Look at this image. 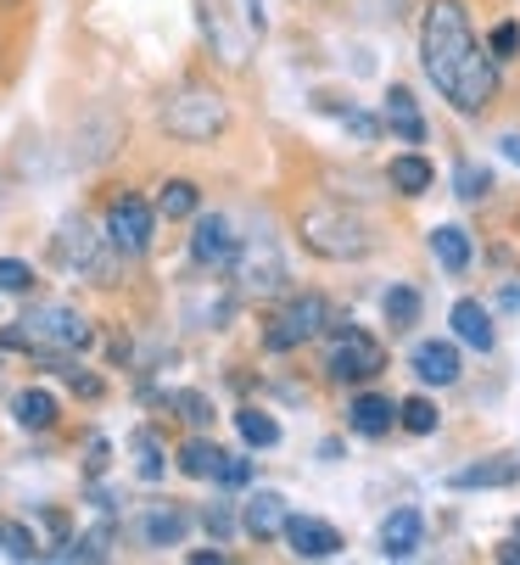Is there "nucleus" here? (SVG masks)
<instances>
[{
	"label": "nucleus",
	"instance_id": "1",
	"mask_svg": "<svg viewBox=\"0 0 520 565\" xmlns=\"http://www.w3.org/2000/svg\"><path fill=\"white\" fill-rule=\"evenodd\" d=\"M420 67L459 113H481L498 96V62L476 45L459 0H431L420 18Z\"/></svg>",
	"mask_w": 520,
	"mask_h": 565
},
{
	"label": "nucleus",
	"instance_id": "2",
	"mask_svg": "<svg viewBox=\"0 0 520 565\" xmlns=\"http://www.w3.org/2000/svg\"><path fill=\"white\" fill-rule=\"evenodd\" d=\"M297 241L325 264H359L370 253V224L347 202H314L297 218Z\"/></svg>",
	"mask_w": 520,
	"mask_h": 565
},
{
	"label": "nucleus",
	"instance_id": "3",
	"mask_svg": "<svg viewBox=\"0 0 520 565\" xmlns=\"http://www.w3.org/2000/svg\"><path fill=\"white\" fill-rule=\"evenodd\" d=\"M162 135H173V140H191V146H208V140H219L224 129H230V102L219 96V90H208V85H180L168 102H162Z\"/></svg>",
	"mask_w": 520,
	"mask_h": 565
},
{
	"label": "nucleus",
	"instance_id": "4",
	"mask_svg": "<svg viewBox=\"0 0 520 565\" xmlns=\"http://www.w3.org/2000/svg\"><path fill=\"white\" fill-rule=\"evenodd\" d=\"M91 326H84V313H73V308H62V302H45V308H34V313H23L18 326L0 337V348H29V353H78V348H91Z\"/></svg>",
	"mask_w": 520,
	"mask_h": 565
},
{
	"label": "nucleus",
	"instance_id": "5",
	"mask_svg": "<svg viewBox=\"0 0 520 565\" xmlns=\"http://www.w3.org/2000/svg\"><path fill=\"white\" fill-rule=\"evenodd\" d=\"M51 253H56V264H62V269L91 275L96 286H113V280H118V269H113V253H118V247H113L107 235H96V224L84 218V213H73V218L56 230Z\"/></svg>",
	"mask_w": 520,
	"mask_h": 565
},
{
	"label": "nucleus",
	"instance_id": "6",
	"mask_svg": "<svg viewBox=\"0 0 520 565\" xmlns=\"http://www.w3.org/2000/svg\"><path fill=\"white\" fill-rule=\"evenodd\" d=\"M330 337H336V348H330V359H325V375H330V381L359 386V381H375V375L386 370V348H381L370 331H359V326H347V319H336Z\"/></svg>",
	"mask_w": 520,
	"mask_h": 565
},
{
	"label": "nucleus",
	"instance_id": "7",
	"mask_svg": "<svg viewBox=\"0 0 520 565\" xmlns=\"http://www.w3.org/2000/svg\"><path fill=\"white\" fill-rule=\"evenodd\" d=\"M336 326V308H330V297H319V291H303V297H291L275 319H269V331H264V342L275 348V353H291V348H303V342H314V337H325Z\"/></svg>",
	"mask_w": 520,
	"mask_h": 565
},
{
	"label": "nucleus",
	"instance_id": "8",
	"mask_svg": "<svg viewBox=\"0 0 520 565\" xmlns=\"http://www.w3.org/2000/svg\"><path fill=\"white\" fill-rule=\"evenodd\" d=\"M230 264H235L241 297H252V302H264V297H280V291H286V264H280V253L269 247V241H252V247H241Z\"/></svg>",
	"mask_w": 520,
	"mask_h": 565
},
{
	"label": "nucleus",
	"instance_id": "9",
	"mask_svg": "<svg viewBox=\"0 0 520 565\" xmlns=\"http://www.w3.org/2000/svg\"><path fill=\"white\" fill-rule=\"evenodd\" d=\"M151 224H157V213L140 196H118L113 213H107V241L118 253H146L151 247Z\"/></svg>",
	"mask_w": 520,
	"mask_h": 565
},
{
	"label": "nucleus",
	"instance_id": "10",
	"mask_svg": "<svg viewBox=\"0 0 520 565\" xmlns=\"http://www.w3.org/2000/svg\"><path fill=\"white\" fill-rule=\"evenodd\" d=\"M286 543L303 554V559H330V554H341V532L330 526V521H314V515H286Z\"/></svg>",
	"mask_w": 520,
	"mask_h": 565
},
{
	"label": "nucleus",
	"instance_id": "11",
	"mask_svg": "<svg viewBox=\"0 0 520 565\" xmlns=\"http://www.w3.org/2000/svg\"><path fill=\"white\" fill-rule=\"evenodd\" d=\"M381 129H386V135H397V140H408V146H420V140H425V124H420V102H414V90H408V85H392V90H386V107H381Z\"/></svg>",
	"mask_w": 520,
	"mask_h": 565
},
{
	"label": "nucleus",
	"instance_id": "12",
	"mask_svg": "<svg viewBox=\"0 0 520 565\" xmlns=\"http://www.w3.org/2000/svg\"><path fill=\"white\" fill-rule=\"evenodd\" d=\"M191 258H197V264H208V269H224V264L235 258V235H230V224H224L219 213L197 218V235H191Z\"/></svg>",
	"mask_w": 520,
	"mask_h": 565
},
{
	"label": "nucleus",
	"instance_id": "13",
	"mask_svg": "<svg viewBox=\"0 0 520 565\" xmlns=\"http://www.w3.org/2000/svg\"><path fill=\"white\" fill-rule=\"evenodd\" d=\"M420 537H425V515L420 510H392L381 521V554L386 559H408L420 548Z\"/></svg>",
	"mask_w": 520,
	"mask_h": 565
},
{
	"label": "nucleus",
	"instance_id": "14",
	"mask_svg": "<svg viewBox=\"0 0 520 565\" xmlns=\"http://www.w3.org/2000/svg\"><path fill=\"white\" fill-rule=\"evenodd\" d=\"M509 481H520V459H481V465H465L448 476L454 493H470V488H509Z\"/></svg>",
	"mask_w": 520,
	"mask_h": 565
},
{
	"label": "nucleus",
	"instance_id": "15",
	"mask_svg": "<svg viewBox=\"0 0 520 565\" xmlns=\"http://www.w3.org/2000/svg\"><path fill=\"white\" fill-rule=\"evenodd\" d=\"M347 415H353V431H359V437H386V431L397 426V403L381 397V392H359Z\"/></svg>",
	"mask_w": 520,
	"mask_h": 565
},
{
	"label": "nucleus",
	"instance_id": "16",
	"mask_svg": "<svg viewBox=\"0 0 520 565\" xmlns=\"http://www.w3.org/2000/svg\"><path fill=\"white\" fill-rule=\"evenodd\" d=\"M448 319H454V337H459L465 348H476V353H492V313H487L481 302L459 297Z\"/></svg>",
	"mask_w": 520,
	"mask_h": 565
},
{
	"label": "nucleus",
	"instance_id": "17",
	"mask_svg": "<svg viewBox=\"0 0 520 565\" xmlns=\"http://www.w3.org/2000/svg\"><path fill=\"white\" fill-rule=\"evenodd\" d=\"M241 526H246L257 543L280 537V526H286V499H280V493H252V499H246V515H241Z\"/></svg>",
	"mask_w": 520,
	"mask_h": 565
},
{
	"label": "nucleus",
	"instance_id": "18",
	"mask_svg": "<svg viewBox=\"0 0 520 565\" xmlns=\"http://www.w3.org/2000/svg\"><path fill=\"white\" fill-rule=\"evenodd\" d=\"M414 375L431 386H454L459 381V353L448 342H420L414 348Z\"/></svg>",
	"mask_w": 520,
	"mask_h": 565
},
{
	"label": "nucleus",
	"instance_id": "19",
	"mask_svg": "<svg viewBox=\"0 0 520 565\" xmlns=\"http://www.w3.org/2000/svg\"><path fill=\"white\" fill-rule=\"evenodd\" d=\"M12 415H18L23 431H45V426H56V397L40 392V386H29V392L12 397Z\"/></svg>",
	"mask_w": 520,
	"mask_h": 565
},
{
	"label": "nucleus",
	"instance_id": "20",
	"mask_svg": "<svg viewBox=\"0 0 520 565\" xmlns=\"http://www.w3.org/2000/svg\"><path fill=\"white\" fill-rule=\"evenodd\" d=\"M431 253H437V264H443L448 275H459V269L470 264V235H465L459 224H437V230H431Z\"/></svg>",
	"mask_w": 520,
	"mask_h": 565
},
{
	"label": "nucleus",
	"instance_id": "21",
	"mask_svg": "<svg viewBox=\"0 0 520 565\" xmlns=\"http://www.w3.org/2000/svg\"><path fill=\"white\" fill-rule=\"evenodd\" d=\"M386 180L403 196H425L431 191V163H425V157H414V151H403V157H392V163H386Z\"/></svg>",
	"mask_w": 520,
	"mask_h": 565
},
{
	"label": "nucleus",
	"instance_id": "22",
	"mask_svg": "<svg viewBox=\"0 0 520 565\" xmlns=\"http://www.w3.org/2000/svg\"><path fill=\"white\" fill-rule=\"evenodd\" d=\"M197 202H202V196H197V185H191V180H168V185H162V196H157V213H162V218H191V213H197Z\"/></svg>",
	"mask_w": 520,
	"mask_h": 565
},
{
	"label": "nucleus",
	"instance_id": "23",
	"mask_svg": "<svg viewBox=\"0 0 520 565\" xmlns=\"http://www.w3.org/2000/svg\"><path fill=\"white\" fill-rule=\"evenodd\" d=\"M381 308H386V326H392V331H408L414 319H420V291H414V286H392Z\"/></svg>",
	"mask_w": 520,
	"mask_h": 565
},
{
	"label": "nucleus",
	"instance_id": "24",
	"mask_svg": "<svg viewBox=\"0 0 520 565\" xmlns=\"http://www.w3.org/2000/svg\"><path fill=\"white\" fill-rule=\"evenodd\" d=\"M219 459H224V448H213V443H202V437L180 448V470H185V476H197V481H208V476L219 470Z\"/></svg>",
	"mask_w": 520,
	"mask_h": 565
},
{
	"label": "nucleus",
	"instance_id": "25",
	"mask_svg": "<svg viewBox=\"0 0 520 565\" xmlns=\"http://www.w3.org/2000/svg\"><path fill=\"white\" fill-rule=\"evenodd\" d=\"M235 426H241V437H246L252 448H275V443H280V426H275L264 409H241Z\"/></svg>",
	"mask_w": 520,
	"mask_h": 565
},
{
	"label": "nucleus",
	"instance_id": "26",
	"mask_svg": "<svg viewBox=\"0 0 520 565\" xmlns=\"http://www.w3.org/2000/svg\"><path fill=\"white\" fill-rule=\"evenodd\" d=\"M397 415H403V426H408L414 437H431V431H437V420H443V409H437L431 397H408Z\"/></svg>",
	"mask_w": 520,
	"mask_h": 565
},
{
	"label": "nucleus",
	"instance_id": "27",
	"mask_svg": "<svg viewBox=\"0 0 520 565\" xmlns=\"http://www.w3.org/2000/svg\"><path fill=\"white\" fill-rule=\"evenodd\" d=\"M135 470H140V481H157L162 476V443H157V431H135Z\"/></svg>",
	"mask_w": 520,
	"mask_h": 565
},
{
	"label": "nucleus",
	"instance_id": "28",
	"mask_svg": "<svg viewBox=\"0 0 520 565\" xmlns=\"http://www.w3.org/2000/svg\"><path fill=\"white\" fill-rule=\"evenodd\" d=\"M0 554H12V559H34V532L23 521H0Z\"/></svg>",
	"mask_w": 520,
	"mask_h": 565
},
{
	"label": "nucleus",
	"instance_id": "29",
	"mask_svg": "<svg viewBox=\"0 0 520 565\" xmlns=\"http://www.w3.org/2000/svg\"><path fill=\"white\" fill-rule=\"evenodd\" d=\"M146 543H180L185 537V515H173V510H157V515H146Z\"/></svg>",
	"mask_w": 520,
	"mask_h": 565
},
{
	"label": "nucleus",
	"instance_id": "30",
	"mask_svg": "<svg viewBox=\"0 0 520 565\" xmlns=\"http://www.w3.org/2000/svg\"><path fill=\"white\" fill-rule=\"evenodd\" d=\"M454 185H459V202H481V196L492 191V174H487V169H476V163H459Z\"/></svg>",
	"mask_w": 520,
	"mask_h": 565
},
{
	"label": "nucleus",
	"instance_id": "31",
	"mask_svg": "<svg viewBox=\"0 0 520 565\" xmlns=\"http://www.w3.org/2000/svg\"><path fill=\"white\" fill-rule=\"evenodd\" d=\"M56 559H107V532H91V537L56 548Z\"/></svg>",
	"mask_w": 520,
	"mask_h": 565
},
{
	"label": "nucleus",
	"instance_id": "32",
	"mask_svg": "<svg viewBox=\"0 0 520 565\" xmlns=\"http://www.w3.org/2000/svg\"><path fill=\"white\" fill-rule=\"evenodd\" d=\"M173 409H180L191 426H208V420H213V403H208L202 392H180V397H173Z\"/></svg>",
	"mask_w": 520,
	"mask_h": 565
},
{
	"label": "nucleus",
	"instance_id": "33",
	"mask_svg": "<svg viewBox=\"0 0 520 565\" xmlns=\"http://www.w3.org/2000/svg\"><path fill=\"white\" fill-rule=\"evenodd\" d=\"M34 286V269L18 264V258H0V291H29Z\"/></svg>",
	"mask_w": 520,
	"mask_h": 565
},
{
	"label": "nucleus",
	"instance_id": "34",
	"mask_svg": "<svg viewBox=\"0 0 520 565\" xmlns=\"http://www.w3.org/2000/svg\"><path fill=\"white\" fill-rule=\"evenodd\" d=\"M514 51H520V29H514V23H498L492 40H487V56L503 62V56H514Z\"/></svg>",
	"mask_w": 520,
	"mask_h": 565
},
{
	"label": "nucleus",
	"instance_id": "35",
	"mask_svg": "<svg viewBox=\"0 0 520 565\" xmlns=\"http://www.w3.org/2000/svg\"><path fill=\"white\" fill-rule=\"evenodd\" d=\"M213 481H224V488H246V481H252V465L246 459H219V470H213Z\"/></svg>",
	"mask_w": 520,
	"mask_h": 565
},
{
	"label": "nucleus",
	"instance_id": "36",
	"mask_svg": "<svg viewBox=\"0 0 520 565\" xmlns=\"http://www.w3.org/2000/svg\"><path fill=\"white\" fill-rule=\"evenodd\" d=\"M62 375L73 381V392H78V397H102V381H96V375H78L73 364H62Z\"/></svg>",
	"mask_w": 520,
	"mask_h": 565
},
{
	"label": "nucleus",
	"instance_id": "37",
	"mask_svg": "<svg viewBox=\"0 0 520 565\" xmlns=\"http://www.w3.org/2000/svg\"><path fill=\"white\" fill-rule=\"evenodd\" d=\"M498 559H503V565H520V537H514V543H498Z\"/></svg>",
	"mask_w": 520,
	"mask_h": 565
},
{
	"label": "nucleus",
	"instance_id": "38",
	"mask_svg": "<svg viewBox=\"0 0 520 565\" xmlns=\"http://www.w3.org/2000/svg\"><path fill=\"white\" fill-rule=\"evenodd\" d=\"M503 157H509V163H520V135H503Z\"/></svg>",
	"mask_w": 520,
	"mask_h": 565
},
{
	"label": "nucleus",
	"instance_id": "39",
	"mask_svg": "<svg viewBox=\"0 0 520 565\" xmlns=\"http://www.w3.org/2000/svg\"><path fill=\"white\" fill-rule=\"evenodd\" d=\"M503 308H520V286H509V291H503Z\"/></svg>",
	"mask_w": 520,
	"mask_h": 565
},
{
	"label": "nucleus",
	"instance_id": "40",
	"mask_svg": "<svg viewBox=\"0 0 520 565\" xmlns=\"http://www.w3.org/2000/svg\"><path fill=\"white\" fill-rule=\"evenodd\" d=\"M0 7H18V0H0Z\"/></svg>",
	"mask_w": 520,
	"mask_h": 565
},
{
	"label": "nucleus",
	"instance_id": "41",
	"mask_svg": "<svg viewBox=\"0 0 520 565\" xmlns=\"http://www.w3.org/2000/svg\"><path fill=\"white\" fill-rule=\"evenodd\" d=\"M514 537H520V526H514Z\"/></svg>",
	"mask_w": 520,
	"mask_h": 565
}]
</instances>
